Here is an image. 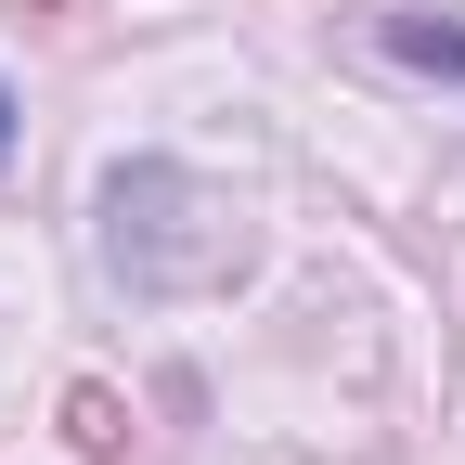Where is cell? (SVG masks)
I'll return each mask as SVG.
<instances>
[{
  "label": "cell",
  "mask_w": 465,
  "mask_h": 465,
  "mask_svg": "<svg viewBox=\"0 0 465 465\" xmlns=\"http://www.w3.org/2000/svg\"><path fill=\"white\" fill-rule=\"evenodd\" d=\"M104 272L130 284V298H207V284L246 272V232H232V207L194 182V168L130 155L104 182Z\"/></svg>",
  "instance_id": "1"
},
{
  "label": "cell",
  "mask_w": 465,
  "mask_h": 465,
  "mask_svg": "<svg viewBox=\"0 0 465 465\" xmlns=\"http://www.w3.org/2000/svg\"><path fill=\"white\" fill-rule=\"evenodd\" d=\"M375 52H401V65H427V78H452V91H465V14H388V26H375Z\"/></svg>",
  "instance_id": "2"
},
{
  "label": "cell",
  "mask_w": 465,
  "mask_h": 465,
  "mask_svg": "<svg viewBox=\"0 0 465 465\" xmlns=\"http://www.w3.org/2000/svg\"><path fill=\"white\" fill-rule=\"evenodd\" d=\"M65 440H78L91 465H116V452H130V414H116V388H65Z\"/></svg>",
  "instance_id": "3"
},
{
  "label": "cell",
  "mask_w": 465,
  "mask_h": 465,
  "mask_svg": "<svg viewBox=\"0 0 465 465\" xmlns=\"http://www.w3.org/2000/svg\"><path fill=\"white\" fill-rule=\"evenodd\" d=\"M0 155H14V78H0Z\"/></svg>",
  "instance_id": "4"
}]
</instances>
